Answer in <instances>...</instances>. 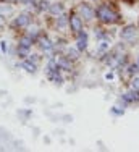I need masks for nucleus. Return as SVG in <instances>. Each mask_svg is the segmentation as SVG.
Returning a JSON list of instances; mask_svg holds the SVG:
<instances>
[{
    "mask_svg": "<svg viewBox=\"0 0 139 152\" xmlns=\"http://www.w3.org/2000/svg\"><path fill=\"white\" fill-rule=\"evenodd\" d=\"M96 15L99 16V20L104 21V23H115L118 20V13L113 12L108 5H100L96 10Z\"/></svg>",
    "mask_w": 139,
    "mask_h": 152,
    "instance_id": "obj_1",
    "label": "nucleus"
},
{
    "mask_svg": "<svg viewBox=\"0 0 139 152\" xmlns=\"http://www.w3.org/2000/svg\"><path fill=\"white\" fill-rule=\"evenodd\" d=\"M134 36H136V28H134L133 24H128V26H125L121 31H120V37L125 39V41H129V39H133Z\"/></svg>",
    "mask_w": 139,
    "mask_h": 152,
    "instance_id": "obj_2",
    "label": "nucleus"
},
{
    "mask_svg": "<svg viewBox=\"0 0 139 152\" xmlns=\"http://www.w3.org/2000/svg\"><path fill=\"white\" fill-rule=\"evenodd\" d=\"M79 12L83 13V18H86V20H92L94 15H96V10L91 5H87V3H81L79 5Z\"/></svg>",
    "mask_w": 139,
    "mask_h": 152,
    "instance_id": "obj_3",
    "label": "nucleus"
},
{
    "mask_svg": "<svg viewBox=\"0 0 139 152\" xmlns=\"http://www.w3.org/2000/svg\"><path fill=\"white\" fill-rule=\"evenodd\" d=\"M68 23H70V26H71V29L73 31H76V32H79V31H83V20L79 16H71L68 20Z\"/></svg>",
    "mask_w": 139,
    "mask_h": 152,
    "instance_id": "obj_4",
    "label": "nucleus"
},
{
    "mask_svg": "<svg viewBox=\"0 0 139 152\" xmlns=\"http://www.w3.org/2000/svg\"><path fill=\"white\" fill-rule=\"evenodd\" d=\"M86 47H87V34L79 31V37H78V42H76V49L78 50H86Z\"/></svg>",
    "mask_w": 139,
    "mask_h": 152,
    "instance_id": "obj_5",
    "label": "nucleus"
},
{
    "mask_svg": "<svg viewBox=\"0 0 139 152\" xmlns=\"http://www.w3.org/2000/svg\"><path fill=\"white\" fill-rule=\"evenodd\" d=\"M123 100H126V102H134V100H139V92L138 89H133L131 92H128L123 96Z\"/></svg>",
    "mask_w": 139,
    "mask_h": 152,
    "instance_id": "obj_6",
    "label": "nucleus"
},
{
    "mask_svg": "<svg viewBox=\"0 0 139 152\" xmlns=\"http://www.w3.org/2000/svg\"><path fill=\"white\" fill-rule=\"evenodd\" d=\"M49 12L52 13L53 16H58V15H61V12H63V7H61V3H53V5L49 7Z\"/></svg>",
    "mask_w": 139,
    "mask_h": 152,
    "instance_id": "obj_7",
    "label": "nucleus"
},
{
    "mask_svg": "<svg viewBox=\"0 0 139 152\" xmlns=\"http://www.w3.org/2000/svg\"><path fill=\"white\" fill-rule=\"evenodd\" d=\"M28 23H29V18L26 15H20L13 21V26H26Z\"/></svg>",
    "mask_w": 139,
    "mask_h": 152,
    "instance_id": "obj_8",
    "label": "nucleus"
},
{
    "mask_svg": "<svg viewBox=\"0 0 139 152\" xmlns=\"http://www.w3.org/2000/svg\"><path fill=\"white\" fill-rule=\"evenodd\" d=\"M67 24H68V18L65 16V15H58L57 16V26L60 28V29H65V28H67Z\"/></svg>",
    "mask_w": 139,
    "mask_h": 152,
    "instance_id": "obj_9",
    "label": "nucleus"
},
{
    "mask_svg": "<svg viewBox=\"0 0 139 152\" xmlns=\"http://www.w3.org/2000/svg\"><path fill=\"white\" fill-rule=\"evenodd\" d=\"M41 47H42V50H44V52H50V50L53 49V45L50 44V41H49L47 37L41 39Z\"/></svg>",
    "mask_w": 139,
    "mask_h": 152,
    "instance_id": "obj_10",
    "label": "nucleus"
},
{
    "mask_svg": "<svg viewBox=\"0 0 139 152\" xmlns=\"http://www.w3.org/2000/svg\"><path fill=\"white\" fill-rule=\"evenodd\" d=\"M32 42H34V39H32L31 36H24V37L20 41V44H21V45H24V47H31V45H32Z\"/></svg>",
    "mask_w": 139,
    "mask_h": 152,
    "instance_id": "obj_11",
    "label": "nucleus"
},
{
    "mask_svg": "<svg viewBox=\"0 0 139 152\" xmlns=\"http://www.w3.org/2000/svg\"><path fill=\"white\" fill-rule=\"evenodd\" d=\"M13 13V8L8 5H0V16L2 15H12Z\"/></svg>",
    "mask_w": 139,
    "mask_h": 152,
    "instance_id": "obj_12",
    "label": "nucleus"
},
{
    "mask_svg": "<svg viewBox=\"0 0 139 152\" xmlns=\"http://www.w3.org/2000/svg\"><path fill=\"white\" fill-rule=\"evenodd\" d=\"M68 58H73V60L79 58V50L78 49H68Z\"/></svg>",
    "mask_w": 139,
    "mask_h": 152,
    "instance_id": "obj_13",
    "label": "nucleus"
},
{
    "mask_svg": "<svg viewBox=\"0 0 139 152\" xmlns=\"http://www.w3.org/2000/svg\"><path fill=\"white\" fill-rule=\"evenodd\" d=\"M23 66L26 68V71H29V73H34V71H36V65L31 63V61H24Z\"/></svg>",
    "mask_w": 139,
    "mask_h": 152,
    "instance_id": "obj_14",
    "label": "nucleus"
},
{
    "mask_svg": "<svg viewBox=\"0 0 139 152\" xmlns=\"http://www.w3.org/2000/svg\"><path fill=\"white\" fill-rule=\"evenodd\" d=\"M58 65H60L61 68H65V70H68V71L71 70V65H70V61L67 58H61L60 61H58Z\"/></svg>",
    "mask_w": 139,
    "mask_h": 152,
    "instance_id": "obj_15",
    "label": "nucleus"
},
{
    "mask_svg": "<svg viewBox=\"0 0 139 152\" xmlns=\"http://www.w3.org/2000/svg\"><path fill=\"white\" fill-rule=\"evenodd\" d=\"M29 49H31V47H24V45H21V44L18 45V52H20L23 57H26L28 53H29Z\"/></svg>",
    "mask_w": 139,
    "mask_h": 152,
    "instance_id": "obj_16",
    "label": "nucleus"
},
{
    "mask_svg": "<svg viewBox=\"0 0 139 152\" xmlns=\"http://www.w3.org/2000/svg\"><path fill=\"white\" fill-rule=\"evenodd\" d=\"M129 73H131V75L139 73V65H138V63H134V65H131V66H129Z\"/></svg>",
    "mask_w": 139,
    "mask_h": 152,
    "instance_id": "obj_17",
    "label": "nucleus"
},
{
    "mask_svg": "<svg viewBox=\"0 0 139 152\" xmlns=\"http://www.w3.org/2000/svg\"><path fill=\"white\" fill-rule=\"evenodd\" d=\"M131 86H133V89H139V78H134L131 81Z\"/></svg>",
    "mask_w": 139,
    "mask_h": 152,
    "instance_id": "obj_18",
    "label": "nucleus"
},
{
    "mask_svg": "<svg viewBox=\"0 0 139 152\" xmlns=\"http://www.w3.org/2000/svg\"><path fill=\"white\" fill-rule=\"evenodd\" d=\"M41 10H49V3L44 0V2H41Z\"/></svg>",
    "mask_w": 139,
    "mask_h": 152,
    "instance_id": "obj_19",
    "label": "nucleus"
},
{
    "mask_svg": "<svg viewBox=\"0 0 139 152\" xmlns=\"http://www.w3.org/2000/svg\"><path fill=\"white\" fill-rule=\"evenodd\" d=\"M2 50H3V52H7V50H8V45H7V42H2Z\"/></svg>",
    "mask_w": 139,
    "mask_h": 152,
    "instance_id": "obj_20",
    "label": "nucleus"
},
{
    "mask_svg": "<svg viewBox=\"0 0 139 152\" xmlns=\"http://www.w3.org/2000/svg\"><path fill=\"white\" fill-rule=\"evenodd\" d=\"M2 24H3V18L0 16V26H2Z\"/></svg>",
    "mask_w": 139,
    "mask_h": 152,
    "instance_id": "obj_21",
    "label": "nucleus"
},
{
    "mask_svg": "<svg viewBox=\"0 0 139 152\" xmlns=\"http://www.w3.org/2000/svg\"><path fill=\"white\" fill-rule=\"evenodd\" d=\"M138 65H139V58H138Z\"/></svg>",
    "mask_w": 139,
    "mask_h": 152,
    "instance_id": "obj_22",
    "label": "nucleus"
}]
</instances>
